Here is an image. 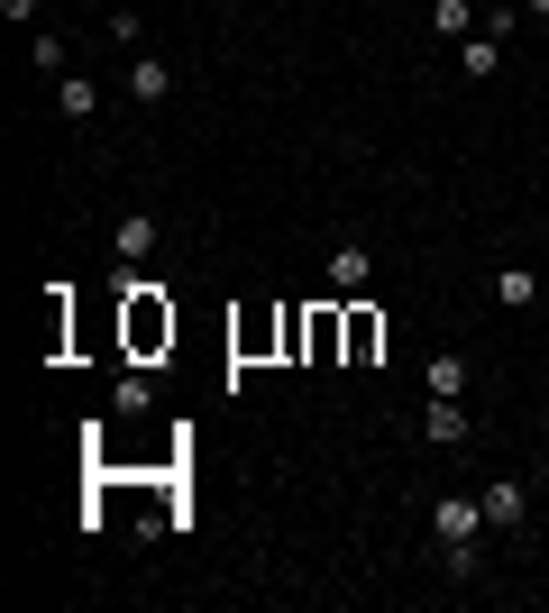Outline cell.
<instances>
[{
	"instance_id": "obj_1",
	"label": "cell",
	"mask_w": 549,
	"mask_h": 613,
	"mask_svg": "<svg viewBox=\"0 0 549 613\" xmlns=\"http://www.w3.org/2000/svg\"><path fill=\"white\" fill-rule=\"evenodd\" d=\"M174 302L165 285H147V275H119V348H128V367H156V357L174 348Z\"/></svg>"
},
{
	"instance_id": "obj_2",
	"label": "cell",
	"mask_w": 549,
	"mask_h": 613,
	"mask_svg": "<svg viewBox=\"0 0 549 613\" xmlns=\"http://www.w3.org/2000/svg\"><path fill=\"white\" fill-rule=\"evenodd\" d=\"M229 357H239V367H266V357H284V302H275V312L256 302V312L229 321Z\"/></svg>"
},
{
	"instance_id": "obj_3",
	"label": "cell",
	"mask_w": 549,
	"mask_h": 613,
	"mask_svg": "<svg viewBox=\"0 0 549 613\" xmlns=\"http://www.w3.org/2000/svg\"><path fill=\"white\" fill-rule=\"evenodd\" d=\"M431 531H439V550H477V531H485V495H439V504H431Z\"/></svg>"
},
{
	"instance_id": "obj_4",
	"label": "cell",
	"mask_w": 549,
	"mask_h": 613,
	"mask_svg": "<svg viewBox=\"0 0 549 613\" xmlns=\"http://www.w3.org/2000/svg\"><path fill=\"white\" fill-rule=\"evenodd\" d=\"M339 321H348V357H339V367H376L385 357V312L376 302H339Z\"/></svg>"
},
{
	"instance_id": "obj_5",
	"label": "cell",
	"mask_w": 549,
	"mask_h": 613,
	"mask_svg": "<svg viewBox=\"0 0 549 613\" xmlns=\"http://www.w3.org/2000/svg\"><path fill=\"white\" fill-rule=\"evenodd\" d=\"M531 522V495H522V476H494L485 485V531H522Z\"/></svg>"
},
{
	"instance_id": "obj_6",
	"label": "cell",
	"mask_w": 549,
	"mask_h": 613,
	"mask_svg": "<svg viewBox=\"0 0 549 613\" xmlns=\"http://www.w3.org/2000/svg\"><path fill=\"white\" fill-rule=\"evenodd\" d=\"M348 357V321H339V302H311V367H339Z\"/></svg>"
},
{
	"instance_id": "obj_7",
	"label": "cell",
	"mask_w": 549,
	"mask_h": 613,
	"mask_svg": "<svg viewBox=\"0 0 549 613\" xmlns=\"http://www.w3.org/2000/svg\"><path fill=\"white\" fill-rule=\"evenodd\" d=\"M366 275H376V257H366V247H339V257H330V302H357Z\"/></svg>"
},
{
	"instance_id": "obj_8",
	"label": "cell",
	"mask_w": 549,
	"mask_h": 613,
	"mask_svg": "<svg viewBox=\"0 0 549 613\" xmlns=\"http://www.w3.org/2000/svg\"><path fill=\"white\" fill-rule=\"evenodd\" d=\"M128 92H138V101H147V111H156V101H165V92H174V73H165V65H156V56H138V65H128Z\"/></svg>"
},
{
	"instance_id": "obj_9",
	"label": "cell",
	"mask_w": 549,
	"mask_h": 613,
	"mask_svg": "<svg viewBox=\"0 0 549 613\" xmlns=\"http://www.w3.org/2000/svg\"><path fill=\"white\" fill-rule=\"evenodd\" d=\"M56 101H65V119H92V111H101V83H92V73H65Z\"/></svg>"
},
{
	"instance_id": "obj_10",
	"label": "cell",
	"mask_w": 549,
	"mask_h": 613,
	"mask_svg": "<svg viewBox=\"0 0 549 613\" xmlns=\"http://www.w3.org/2000/svg\"><path fill=\"white\" fill-rule=\"evenodd\" d=\"M422 430H431L439 449H458V440H467V413H458V403H439V394H431V421H422Z\"/></svg>"
},
{
	"instance_id": "obj_11",
	"label": "cell",
	"mask_w": 549,
	"mask_h": 613,
	"mask_svg": "<svg viewBox=\"0 0 549 613\" xmlns=\"http://www.w3.org/2000/svg\"><path fill=\"white\" fill-rule=\"evenodd\" d=\"M284 357H294V367L311 357V312H302V302H284Z\"/></svg>"
},
{
	"instance_id": "obj_12",
	"label": "cell",
	"mask_w": 549,
	"mask_h": 613,
	"mask_svg": "<svg viewBox=\"0 0 549 613\" xmlns=\"http://www.w3.org/2000/svg\"><path fill=\"white\" fill-rule=\"evenodd\" d=\"M431 394H439V403L467 394V367H458V357H431Z\"/></svg>"
},
{
	"instance_id": "obj_13",
	"label": "cell",
	"mask_w": 549,
	"mask_h": 613,
	"mask_svg": "<svg viewBox=\"0 0 549 613\" xmlns=\"http://www.w3.org/2000/svg\"><path fill=\"white\" fill-rule=\"evenodd\" d=\"M467 19H477V0H439L431 28H439V37H467Z\"/></svg>"
},
{
	"instance_id": "obj_14",
	"label": "cell",
	"mask_w": 549,
	"mask_h": 613,
	"mask_svg": "<svg viewBox=\"0 0 549 613\" xmlns=\"http://www.w3.org/2000/svg\"><path fill=\"white\" fill-rule=\"evenodd\" d=\"M540 285H531V275H522V266H504V275H494V302H513V312H522V302H531Z\"/></svg>"
},
{
	"instance_id": "obj_15",
	"label": "cell",
	"mask_w": 549,
	"mask_h": 613,
	"mask_svg": "<svg viewBox=\"0 0 549 613\" xmlns=\"http://www.w3.org/2000/svg\"><path fill=\"white\" fill-rule=\"evenodd\" d=\"M156 247V220H119V257H147Z\"/></svg>"
},
{
	"instance_id": "obj_16",
	"label": "cell",
	"mask_w": 549,
	"mask_h": 613,
	"mask_svg": "<svg viewBox=\"0 0 549 613\" xmlns=\"http://www.w3.org/2000/svg\"><path fill=\"white\" fill-rule=\"evenodd\" d=\"M147 403H156V385H147L138 367H128V375H119V413H147Z\"/></svg>"
},
{
	"instance_id": "obj_17",
	"label": "cell",
	"mask_w": 549,
	"mask_h": 613,
	"mask_svg": "<svg viewBox=\"0 0 549 613\" xmlns=\"http://www.w3.org/2000/svg\"><path fill=\"white\" fill-rule=\"evenodd\" d=\"M531 10H540V19H549V0H531Z\"/></svg>"
}]
</instances>
